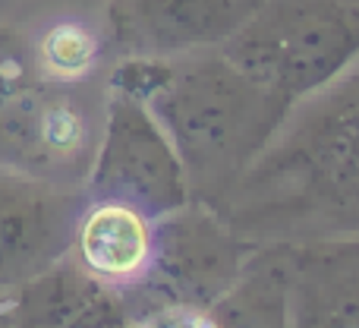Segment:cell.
<instances>
[{
    "instance_id": "obj_1",
    "label": "cell",
    "mask_w": 359,
    "mask_h": 328,
    "mask_svg": "<svg viewBox=\"0 0 359 328\" xmlns=\"http://www.w3.org/2000/svg\"><path fill=\"white\" fill-rule=\"evenodd\" d=\"M217 211L255 243L359 237V63L293 105Z\"/></svg>"
},
{
    "instance_id": "obj_2",
    "label": "cell",
    "mask_w": 359,
    "mask_h": 328,
    "mask_svg": "<svg viewBox=\"0 0 359 328\" xmlns=\"http://www.w3.org/2000/svg\"><path fill=\"white\" fill-rule=\"evenodd\" d=\"M145 105L174 143L192 199L211 209L259 162L293 111L224 48L164 57V73Z\"/></svg>"
},
{
    "instance_id": "obj_3",
    "label": "cell",
    "mask_w": 359,
    "mask_h": 328,
    "mask_svg": "<svg viewBox=\"0 0 359 328\" xmlns=\"http://www.w3.org/2000/svg\"><path fill=\"white\" fill-rule=\"evenodd\" d=\"M224 54L299 105L359 63V0H265Z\"/></svg>"
},
{
    "instance_id": "obj_4",
    "label": "cell",
    "mask_w": 359,
    "mask_h": 328,
    "mask_svg": "<svg viewBox=\"0 0 359 328\" xmlns=\"http://www.w3.org/2000/svg\"><path fill=\"white\" fill-rule=\"evenodd\" d=\"M259 247L230 228L217 209L192 199L155 221L149 272L136 284L120 287V294L136 319L161 306L211 310L240 281Z\"/></svg>"
},
{
    "instance_id": "obj_5",
    "label": "cell",
    "mask_w": 359,
    "mask_h": 328,
    "mask_svg": "<svg viewBox=\"0 0 359 328\" xmlns=\"http://www.w3.org/2000/svg\"><path fill=\"white\" fill-rule=\"evenodd\" d=\"M86 183L88 199L133 205L151 221L192 202L186 167L164 126L145 101L114 88Z\"/></svg>"
},
{
    "instance_id": "obj_6",
    "label": "cell",
    "mask_w": 359,
    "mask_h": 328,
    "mask_svg": "<svg viewBox=\"0 0 359 328\" xmlns=\"http://www.w3.org/2000/svg\"><path fill=\"white\" fill-rule=\"evenodd\" d=\"M95 145L92 120L73 95L22 88L0 98V162L19 177L54 186L88 177Z\"/></svg>"
},
{
    "instance_id": "obj_7",
    "label": "cell",
    "mask_w": 359,
    "mask_h": 328,
    "mask_svg": "<svg viewBox=\"0 0 359 328\" xmlns=\"http://www.w3.org/2000/svg\"><path fill=\"white\" fill-rule=\"evenodd\" d=\"M265 0H117L114 38L126 57H183L224 48Z\"/></svg>"
},
{
    "instance_id": "obj_8",
    "label": "cell",
    "mask_w": 359,
    "mask_h": 328,
    "mask_svg": "<svg viewBox=\"0 0 359 328\" xmlns=\"http://www.w3.org/2000/svg\"><path fill=\"white\" fill-rule=\"evenodd\" d=\"M79 205L54 183L0 180V284L44 275L73 247Z\"/></svg>"
},
{
    "instance_id": "obj_9",
    "label": "cell",
    "mask_w": 359,
    "mask_h": 328,
    "mask_svg": "<svg viewBox=\"0 0 359 328\" xmlns=\"http://www.w3.org/2000/svg\"><path fill=\"white\" fill-rule=\"evenodd\" d=\"M287 247L293 328H359V237Z\"/></svg>"
},
{
    "instance_id": "obj_10",
    "label": "cell",
    "mask_w": 359,
    "mask_h": 328,
    "mask_svg": "<svg viewBox=\"0 0 359 328\" xmlns=\"http://www.w3.org/2000/svg\"><path fill=\"white\" fill-rule=\"evenodd\" d=\"M73 253L76 265L98 284L130 287L151 265L155 221L133 205L92 199L76 221Z\"/></svg>"
},
{
    "instance_id": "obj_11",
    "label": "cell",
    "mask_w": 359,
    "mask_h": 328,
    "mask_svg": "<svg viewBox=\"0 0 359 328\" xmlns=\"http://www.w3.org/2000/svg\"><path fill=\"white\" fill-rule=\"evenodd\" d=\"M217 328H293L290 247L262 243L240 281L211 306Z\"/></svg>"
},
{
    "instance_id": "obj_12",
    "label": "cell",
    "mask_w": 359,
    "mask_h": 328,
    "mask_svg": "<svg viewBox=\"0 0 359 328\" xmlns=\"http://www.w3.org/2000/svg\"><path fill=\"white\" fill-rule=\"evenodd\" d=\"M101 54V41L92 29L79 22H60L44 35L41 41V67L48 76L63 82H73L79 76L92 73L95 60Z\"/></svg>"
},
{
    "instance_id": "obj_13",
    "label": "cell",
    "mask_w": 359,
    "mask_h": 328,
    "mask_svg": "<svg viewBox=\"0 0 359 328\" xmlns=\"http://www.w3.org/2000/svg\"><path fill=\"white\" fill-rule=\"evenodd\" d=\"M136 313L117 287L98 284L86 297V303L67 319L63 328H136Z\"/></svg>"
},
{
    "instance_id": "obj_14",
    "label": "cell",
    "mask_w": 359,
    "mask_h": 328,
    "mask_svg": "<svg viewBox=\"0 0 359 328\" xmlns=\"http://www.w3.org/2000/svg\"><path fill=\"white\" fill-rule=\"evenodd\" d=\"M136 328H217L211 310L198 306H161L139 316Z\"/></svg>"
}]
</instances>
